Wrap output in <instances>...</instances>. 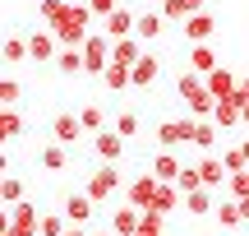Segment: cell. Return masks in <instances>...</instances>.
<instances>
[{"label":"cell","instance_id":"obj_1","mask_svg":"<svg viewBox=\"0 0 249 236\" xmlns=\"http://www.w3.org/2000/svg\"><path fill=\"white\" fill-rule=\"evenodd\" d=\"M88 23H92V9H88V5H74V0H70V5H65V14L51 23V33L60 37V46H83V37L92 33Z\"/></svg>","mask_w":249,"mask_h":236},{"label":"cell","instance_id":"obj_2","mask_svg":"<svg viewBox=\"0 0 249 236\" xmlns=\"http://www.w3.org/2000/svg\"><path fill=\"white\" fill-rule=\"evenodd\" d=\"M111 37L107 33H88L83 37V60H88V74L92 79H102V74H107V65H111Z\"/></svg>","mask_w":249,"mask_h":236},{"label":"cell","instance_id":"obj_3","mask_svg":"<svg viewBox=\"0 0 249 236\" xmlns=\"http://www.w3.org/2000/svg\"><path fill=\"white\" fill-rule=\"evenodd\" d=\"M83 190H88L97 204H102V199H111L116 190H124V181H120V167H116V162H102L97 172L88 176V185H83Z\"/></svg>","mask_w":249,"mask_h":236},{"label":"cell","instance_id":"obj_4","mask_svg":"<svg viewBox=\"0 0 249 236\" xmlns=\"http://www.w3.org/2000/svg\"><path fill=\"white\" fill-rule=\"evenodd\" d=\"M157 190H161V176L157 172H143V176H134V181H124V199H129L134 209H152Z\"/></svg>","mask_w":249,"mask_h":236},{"label":"cell","instance_id":"obj_5","mask_svg":"<svg viewBox=\"0 0 249 236\" xmlns=\"http://www.w3.org/2000/svg\"><path fill=\"white\" fill-rule=\"evenodd\" d=\"M194 120H198V116L161 120V125H157V148H180V144H194Z\"/></svg>","mask_w":249,"mask_h":236},{"label":"cell","instance_id":"obj_6","mask_svg":"<svg viewBox=\"0 0 249 236\" xmlns=\"http://www.w3.org/2000/svg\"><path fill=\"white\" fill-rule=\"evenodd\" d=\"M55 56H60V37H55L51 28H37V33H28V60H37V65H55Z\"/></svg>","mask_w":249,"mask_h":236},{"label":"cell","instance_id":"obj_7","mask_svg":"<svg viewBox=\"0 0 249 236\" xmlns=\"http://www.w3.org/2000/svg\"><path fill=\"white\" fill-rule=\"evenodd\" d=\"M124 148H129V139H124L120 130H102V135H92V153H97L102 162H120Z\"/></svg>","mask_w":249,"mask_h":236},{"label":"cell","instance_id":"obj_8","mask_svg":"<svg viewBox=\"0 0 249 236\" xmlns=\"http://www.w3.org/2000/svg\"><path fill=\"white\" fill-rule=\"evenodd\" d=\"M60 213H65L70 222H92V213H97V199H92L88 190H74V195H65Z\"/></svg>","mask_w":249,"mask_h":236},{"label":"cell","instance_id":"obj_9","mask_svg":"<svg viewBox=\"0 0 249 236\" xmlns=\"http://www.w3.org/2000/svg\"><path fill=\"white\" fill-rule=\"evenodd\" d=\"M198 176H203V185H213V190H226V181H231V172H226V162L217 153L198 157Z\"/></svg>","mask_w":249,"mask_h":236},{"label":"cell","instance_id":"obj_10","mask_svg":"<svg viewBox=\"0 0 249 236\" xmlns=\"http://www.w3.org/2000/svg\"><path fill=\"white\" fill-rule=\"evenodd\" d=\"M217 190L213 185H198V190H189L185 195V213H194V218H208V213H217Z\"/></svg>","mask_w":249,"mask_h":236},{"label":"cell","instance_id":"obj_11","mask_svg":"<svg viewBox=\"0 0 249 236\" xmlns=\"http://www.w3.org/2000/svg\"><path fill=\"white\" fill-rule=\"evenodd\" d=\"M203 79H208V93H213L217 102H222V98H235V88H240V74H231L226 65H217V70L203 74Z\"/></svg>","mask_w":249,"mask_h":236},{"label":"cell","instance_id":"obj_12","mask_svg":"<svg viewBox=\"0 0 249 236\" xmlns=\"http://www.w3.org/2000/svg\"><path fill=\"white\" fill-rule=\"evenodd\" d=\"M139 227H143V209H134V204H120L111 213V232L116 236H139Z\"/></svg>","mask_w":249,"mask_h":236},{"label":"cell","instance_id":"obj_13","mask_svg":"<svg viewBox=\"0 0 249 236\" xmlns=\"http://www.w3.org/2000/svg\"><path fill=\"white\" fill-rule=\"evenodd\" d=\"M88 130H83V120L74 116V111H60V116L51 120V139H60V144H74V139H83Z\"/></svg>","mask_w":249,"mask_h":236},{"label":"cell","instance_id":"obj_14","mask_svg":"<svg viewBox=\"0 0 249 236\" xmlns=\"http://www.w3.org/2000/svg\"><path fill=\"white\" fill-rule=\"evenodd\" d=\"M217 139H222V125H217L213 116H198V120H194V148L217 153Z\"/></svg>","mask_w":249,"mask_h":236},{"label":"cell","instance_id":"obj_15","mask_svg":"<svg viewBox=\"0 0 249 236\" xmlns=\"http://www.w3.org/2000/svg\"><path fill=\"white\" fill-rule=\"evenodd\" d=\"M102 88H107V93H124V88H134V65L111 60V65H107V74H102Z\"/></svg>","mask_w":249,"mask_h":236},{"label":"cell","instance_id":"obj_16","mask_svg":"<svg viewBox=\"0 0 249 236\" xmlns=\"http://www.w3.org/2000/svg\"><path fill=\"white\" fill-rule=\"evenodd\" d=\"M213 28H217V19L208 14V9H198V14L185 19V37L189 42H213Z\"/></svg>","mask_w":249,"mask_h":236},{"label":"cell","instance_id":"obj_17","mask_svg":"<svg viewBox=\"0 0 249 236\" xmlns=\"http://www.w3.org/2000/svg\"><path fill=\"white\" fill-rule=\"evenodd\" d=\"M37 162H42V172H65V167H70V144H60V139H51V144L42 148V157H37Z\"/></svg>","mask_w":249,"mask_h":236},{"label":"cell","instance_id":"obj_18","mask_svg":"<svg viewBox=\"0 0 249 236\" xmlns=\"http://www.w3.org/2000/svg\"><path fill=\"white\" fill-rule=\"evenodd\" d=\"M157 74H161V60H157L152 51H143L139 65H134V88H152V83H157Z\"/></svg>","mask_w":249,"mask_h":236},{"label":"cell","instance_id":"obj_19","mask_svg":"<svg viewBox=\"0 0 249 236\" xmlns=\"http://www.w3.org/2000/svg\"><path fill=\"white\" fill-rule=\"evenodd\" d=\"M189 70H198V74H213V70H217L213 42H194V46H189Z\"/></svg>","mask_w":249,"mask_h":236},{"label":"cell","instance_id":"obj_20","mask_svg":"<svg viewBox=\"0 0 249 236\" xmlns=\"http://www.w3.org/2000/svg\"><path fill=\"white\" fill-rule=\"evenodd\" d=\"M55 70H60V74H88L83 46H60V56H55Z\"/></svg>","mask_w":249,"mask_h":236},{"label":"cell","instance_id":"obj_21","mask_svg":"<svg viewBox=\"0 0 249 236\" xmlns=\"http://www.w3.org/2000/svg\"><path fill=\"white\" fill-rule=\"evenodd\" d=\"M134 23H139V19H134L129 9H116L111 19H102V33H107L111 42H116V37H129V33H134Z\"/></svg>","mask_w":249,"mask_h":236},{"label":"cell","instance_id":"obj_22","mask_svg":"<svg viewBox=\"0 0 249 236\" xmlns=\"http://www.w3.org/2000/svg\"><path fill=\"white\" fill-rule=\"evenodd\" d=\"M139 42L143 37L139 33H129V37H116V46H111V60H120V65H139Z\"/></svg>","mask_w":249,"mask_h":236},{"label":"cell","instance_id":"obj_23","mask_svg":"<svg viewBox=\"0 0 249 236\" xmlns=\"http://www.w3.org/2000/svg\"><path fill=\"white\" fill-rule=\"evenodd\" d=\"M213 218H217V227L235 232V227H240V222H245V213H240V199H231V195H226V199L217 204V213H213Z\"/></svg>","mask_w":249,"mask_h":236},{"label":"cell","instance_id":"obj_24","mask_svg":"<svg viewBox=\"0 0 249 236\" xmlns=\"http://www.w3.org/2000/svg\"><path fill=\"white\" fill-rule=\"evenodd\" d=\"M213 120H217L222 130H235V125H245V120H240V102H235V98H222V102L213 107Z\"/></svg>","mask_w":249,"mask_h":236},{"label":"cell","instance_id":"obj_25","mask_svg":"<svg viewBox=\"0 0 249 236\" xmlns=\"http://www.w3.org/2000/svg\"><path fill=\"white\" fill-rule=\"evenodd\" d=\"M180 167H185V162L176 157V148H161V153L152 157V172H157L161 181H176V176H180Z\"/></svg>","mask_w":249,"mask_h":236},{"label":"cell","instance_id":"obj_26","mask_svg":"<svg viewBox=\"0 0 249 236\" xmlns=\"http://www.w3.org/2000/svg\"><path fill=\"white\" fill-rule=\"evenodd\" d=\"M198 9H203V0H166V5H161V14H166L171 23H185V19L198 14Z\"/></svg>","mask_w":249,"mask_h":236},{"label":"cell","instance_id":"obj_27","mask_svg":"<svg viewBox=\"0 0 249 236\" xmlns=\"http://www.w3.org/2000/svg\"><path fill=\"white\" fill-rule=\"evenodd\" d=\"M79 120L88 135H102L107 130V111H102V102H88V107H79Z\"/></svg>","mask_w":249,"mask_h":236},{"label":"cell","instance_id":"obj_28","mask_svg":"<svg viewBox=\"0 0 249 236\" xmlns=\"http://www.w3.org/2000/svg\"><path fill=\"white\" fill-rule=\"evenodd\" d=\"M0 56H5V65H9V70H14L18 60H28V37L9 33V37H5V46H0Z\"/></svg>","mask_w":249,"mask_h":236},{"label":"cell","instance_id":"obj_29","mask_svg":"<svg viewBox=\"0 0 249 236\" xmlns=\"http://www.w3.org/2000/svg\"><path fill=\"white\" fill-rule=\"evenodd\" d=\"M161 9H148V14H139V23H134V33L143 37V42H152V37H161Z\"/></svg>","mask_w":249,"mask_h":236},{"label":"cell","instance_id":"obj_30","mask_svg":"<svg viewBox=\"0 0 249 236\" xmlns=\"http://www.w3.org/2000/svg\"><path fill=\"white\" fill-rule=\"evenodd\" d=\"M0 135H5V144L23 135V116H18L14 107H0Z\"/></svg>","mask_w":249,"mask_h":236},{"label":"cell","instance_id":"obj_31","mask_svg":"<svg viewBox=\"0 0 249 236\" xmlns=\"http://www.w3.org/2000/svg\"><path fill=\"white\" fill-rule=\"evenodd\" d=\"M0 199H5V209L23 204V181H18L14 172H5V181H0Z\"/></svg>","mask_w":249,"mask_h":236},{"label":"cell","instance_id":"obj_32","mask_svg":"<svg viewBox=\"0 0 249 236\" xmlns=\"http://www.w3.org/2000/svg\"><path fill=\"white\" fill-rule=\"evenodd\" d=\"M111 130H120L124 139H134V135H139V130H143V116H139V111H134V107H124L120 116H116V125H111Z\"/></svg>","mask_w":249,"mask_h":236},{"label":"cell","instance_id":"obj_33","mask_svg":"<svg viewBox=\"0 0 249 236\" xmlns=\"http://www.w3.org/2000/svg\"><path fill=\"white\" fill-rule=\"evenodd\" d=\"M222 162H226V172H249V157H245V144H235V148H226L222 153Z\"/></svg>","mask_w":249,"mask_h":236},{"label":"cell","instance_id":"obj_34","mask_svg":"<svg viewBox=\"0 0 249 236\" xmlns=\"http://www.w3.org/2000/svg\"><path fill=\"white\" fill-rule=\"evenodd\" d=\"M18 98H23L18 79H14V74H5V83H0V107H18Z\"/></svg>","mask_w":249,"mask_h":236},{"label":"cell","instance_id":"obj_35","mask_svg":"<svg viewBox=\"0 0 249 236\" xmlns=\"http://www.w3.org/2000/svg\"><path fill=\"white\" fill-rule=\"evenodd\" d=\"M65 5H70V0H42V5H37V19H42V23H46V28H51V23H55V19H60V14H65Z\"/></svg>","mask_w":249,"mask_h":236},{"label":"cell","instance_id":"obj_36","mask_svg":"<svg viewBox=\"0 0 249 236\" xmlns=\"http://www.w3.org/2000/svg\"><path fill=\"white\" fill-rule=\"evenodd\" d=\"M176 185H180V190H185V195H189V190H198V185H203V176H198V162H194V167H189V162L180 167V176H176Z\"/></svg>","mask_w":249,"mask_h":236},{"label":"cell","instance_id":"obj_37","mask_svg":"<svg viewBox=\"0 0 249 236\" xmlns=\"http://www.w3.org/2000/svg\"><path fill=\"white\" fill-rule=\"evenodd\" d=\"M65 222H70L65 213H42V236H65V232H70Z\"/></svg>","mask_w":249,"mask_h":236},{"label":"cell","instance_id":"obj_38","mask_svg":"<svg viewBox=\"0 0 249 236\" xmlns=\"http://www.w3.org/2000/svg\"><path fill=\"white\" fill-rule=\"evenodd\" d=\"M161 227H166V218H161V213H152V209H143V227H139V236H161Z\"/></svg>","mask_w":249,"mask_h":236},{"label":"cell","instance_id":"obj_39","mask_svg":"<svg viewBox=\"0 0 249 236\" xmlns=\"http://www.w3.org/2000/svg\"><path fill=\"white\" fill-rule=\"evenodd\" d=\"M88 9L102 14V19H111V14H116V0H88Z\"/></svg>","mask_w":249,"mask_h":236},{"label":"cell","instance_id":"obj_40","mask_svg":"<svg viewBox=\"0 0 249 236\" xmlns=\"http://www.w3.org/2000/svg\"><path fill=\"white\" fill-rule=\"evenodd\" d=\"M235 98H240V102H249V74H240V88H235Z\"/></svg>","mask_w":249,"mask_h":236},{"label":"cell","instance_id":"obj_41","mask_svg":"<svg viewBox=\"0 0 249 236\" xmlns=\"http://www.w3.org/2000/svg\"><path fill=\"white\" fill-rule=\"evenodd\" d=\"M65 236H88V232H83V222H70V232H65Z\"/></svg>","mask_w":249,"mask_h":236},{"label":"cell","instance_id":"obj_42","mask_svg":"<svg viewBox=\"0 0 249 236\" xmlns=\"http://www.w3.org/2000/svg\"><path fill=\"white\" fill-rule=\"evenodd\" d=\"M240 102V98H235ZM240 120H245V130H249V102H240Z\"/></svg>","mask_w":249,"mask_h":236},{"label":"cell","instance_id":"obj_43","mask_svg":"<svg viewBox=\"0 0 249 236\" xmlns=\"http://www.w3.org/2000/svg\"><path fill=\"white\" fill-rule=\"evenodd\" d=\"M240 213H245V222H249V195H245V199H240Z\"/></svg>","mask_w":249,"mask_h":236},{"label":"cell","instance_id":"obj_44","mask_svg":"<svg viewBox=\"0 0 249 236\" xmlns=\"http://www.w3.org/2000/svg\"><path fill=\"white\" fill-rule=\"evenodd\" d=\"M152 5H157V9H161V5H166V0H152Z\"/></svg>","mask_w":249,"mask_h":236},{"label":"cell","instance_id":"obj_45","mask_svg":"<svg viewBox=\"0 0 249 236\" xmlns=\"http://www.w3.org/2000/svg\"><path fill=\"white\" fill-rule=\"evenodd\" d=\"M97 236H116V232H97Z\"/></svg>","mask_w":249,"mask_h":236},{"label":"cell","instance_id":"obj_46","mask_svg":"<svg viewBox=\"0 0 249 236\" xmlns=\"http://www.w3.org/2000/svg\"><path fill=\"white\" fill-rule=\"evenodd\" d=\"M245 157H249V139H245Z\"/></svg>","mask_w":249,"mask_h":236}]
</instances>
